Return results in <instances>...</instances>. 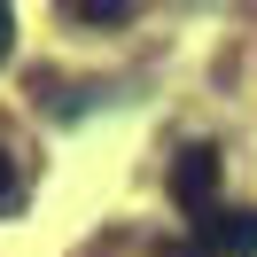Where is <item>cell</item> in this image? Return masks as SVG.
I'll return each instance as SVG.
<instances>
[{"instance_id": "cell-5", "label": "cell", "mask_w": 257, "mask_h": 257, "mask_svg": "<svg viewBox=\"0 0 257 257\" xmlns=\"http://www.w3.org/2000/svg\"><path fill=\"white\" fill-rule=\"evenodd\" d=\"M8 47H16V16L0 8V63H8Z\"/></svg>"}, {"instance_id": "cell-4", "label": "cell", "mask_w": 257, "mask_h": 257, "mask_svg": "<svg viewBox=\"0 0 257 257\" xmlns=\"http://www.w3.org/2000/svg\"><path fill=\"white\" fill-rule=\"evenodd\" d=\"M24 195V172H16V156H8V141H0V210Z\"/></svg>"}, {"instance_id": "cell-3", "label": "cell", "mask_w": 257, "mask_h": 257, "mask_svg": "<svg viewBox=\"0 0 257 257\" xmlns=\"http://www.w3.org/2000/svg\"><path fill=\"white\" fill-rule=\"evenodd\" d=\"M70 16H78V24H125L133 8H125V0H70Z\"/></svg>"}, {"instance_id": "cell-2", "label": "cell", "mask_w": 257, "mask_h": 257, "mask_svg": "<svg viewBox=\"0 0 257 257\" xmlns=\"http://www.w3.org/2000/svg\"><path fill=\"white\" fill-rule=\"evenodd\" d=\"M195 257H257V210L249 203H218L195 218Z\"/></svg>"}, {"instance_id": "cell-1", "label": "cell", "mask_w": 257, "mask_h": 257, "mask_svg": "<svg viewBox=\"0 0 257 257\" xmlns=\"http://www.w3.org/2000/svg\"><path fill=\"white\" fill-rule=\"evenodd\" d=\"M172 203L195 210V218L218 210V148H210V141H187V148L172 156Z\"/></svg>"}]
</instances>
